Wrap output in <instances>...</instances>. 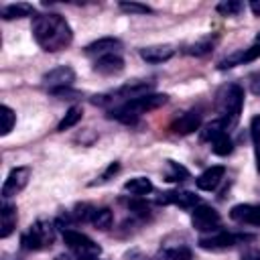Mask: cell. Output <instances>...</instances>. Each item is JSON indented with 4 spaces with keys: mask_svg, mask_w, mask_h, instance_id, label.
<instances>
[{
    "mask_svg": "<svg viewBox=\"0 0 260 260\" xmlns=\"http://www.w3.org/2000/svg\"><path fill=\"white\" fill-rule=\"evenodd\" d=\"M191 175H189V171L183 167V165H179V162H175V160H167V171H165V179L169 181V183H181V181H185V179H189Z\"/></svg>",
    "mask_w": 260,
    "mask_h": 260,
    "instance_id": "25",
    "label": "cell"
},
{
    "mask_svg": "<svg viewBox=\"0 0 260 260\" xmlns=\"http://www.w3.org/2000/svg\"><path fill=\"white\" fill-rule=\"evenodd\" d=\"M112 223H114V213H112V209H108V207H98V211H95V215H93V219H91V225H93L95 230L106 232V230L112 228Z\"/></svg>",
    "mask_w": 260,
    "mask_h": 260,
    "instance_id": "27",
    "label": "cell"
},
{
    "mask_svg": "<svg viewBox=\"0 0 260 260\" xmlns=\"http://www.w3.org/2000/svg\"><path fill=\"white\" fill-rule=\"evenodd\" d=\"M252 91L254 93H260V73L252 75Z\"/></svg>",
    "mask_w": 260,
    "mask_h": 260,
    "instance_id": "35",
    "label": "cell"
},
{
    "mask_svg": "<svg viewBox=\"0 0 260 260\" xmlns=\"http://www.w3.org/2000/svg\"><path fill=\"white\" fill-rule=\"evenodd\" d=\"M118 171H120V162H110V165H108V169H106V171H104V173H102V175L98 177V181H93L91 185L108 183V181H110V179H112V177H114V175H116Z\"/></svg>",
    "mask_w": 260,
    "mask_h": 260,
    "instance_id": "33",
    "label": "cell"
},
{
    "mask_svg": "<svg viewBox=\"0 0 260 260\" xmlns=\"http://www.w3.org/2000/svg\"><path fill=\"white\" fill-rule=\"evenodd\" d=\"M191 248L187 246V242L183 238L177 236H169L160 242V252L156 260H191Z\"/></svg>",
    "mask_w": 260,
    "mask_h": 260,
    "instance_id": "9",
    "label": "cell"
},
{
    "mask_svg": "<svg viewBox=\"0 0 260 260\" xmlns=\"http://www.w3.org/2000/svg\"><path fill=\"white\" fill-rule=\"evenodd\" d=\"M217 41H219V39H217L215 35L201 37V39H197L195 43L187 45V47H185V53H187V55H193V57H205V55H209V53L215 49Z\"/></svg>",
    "mask_w": 260,
    "mask_h": 260,
    "instance_id": "20",
    "label": "cell"
},
{
    "mask_svg": "<svg viewBox=\"0 0 260 260\" xmlns=\"http://www.w3.org/2000/svg\"><path fill=\"white\" fill-rule=\"evenodd\" d=\"M230 217L238 223L246 225H256L260 228V205L254 203H238L230 209Z\"/></svg>",
    "mask_w": 260,
    "mask_h": 260,
    "instance_id": "15",
    "label": "cell"
},
{
    "mask_svg": "<svg viewBox=\"0 0 260 260\" xmlns=\"http://www.w3.org/2000/svg\"><path fill=\"white\" fill-rule=\"evenodd\" d=\"M250 10L254 12V16H260V2L258 0H252L250 2Z\"/></svg>",
    "mask_w": 260,
    "mask_h": 260,
    "instance_id": "36",
    "label": "cell"
},
{
    "mask_svg": "<svg viewBox=\"0 0 260 260\" xmlns=\"http://www.w3.org/2000/svg\"><path fill=\"white\" fill-rule=\"evenodd\" d=\"M254 236L252 234H238V232H228V230H217L211 234H203L197 244L201 250H209V252H223L230 248H236L244 242H252Z\"/></svg>",
    "mask_w": 260,
    "mask_h": 260,
    "instance_id": "5",
    "label": "cell"
},
{
    "mask_svg": "<svg viewBox=\"0 0 260 260\" xmlns=\"http://www.w3.org/2000/svg\"><path fill=\"white\" fill-rule=\"evenodd\" d=\"M30 167H14L6 179H4V185H2V199H10L14 197L16 193H20L26 185H28V179H30Z\"/></svg>",
    "mask_w": 260,
    "mask_h": 260,
    "instance_id": "10",
    "label": "cell"
},
{
    "mask_svg": "<svg viewBox=\"0 0 260 260\" xmlns=\"http://www.w3.org/2000/svg\"><path fill=\"white\" fill-rule=\"evenodd\" d=\"M223 175H225V167H223V165H213V167L205 169V171L195 179V185H197V189H201V191H215L217 185L223 181Z\"/></svg>",
    "mask_w": 260,
    "mask_h": 260,
    "instance_id": "16",
    "label": "cell"
},
{
    "mask_svg": "<svg viewBox=\"0 0 260 260\" xmlns=\"http://www.w3.org/2000/svg\"><path fill=\"white\" fill-rule=\"evenodd\" d=\"M209 144H211V150H213L217 156H228V154L234 150V142H232V138H230V134H228L225 130L217 132V134L209 140Z\"/></svg>",
    "mask_w": 260,
    "mask_h": 260,
    "instance_id": "23",
    "label": "cell"
},
{
    "mask_svg": "<svg viewBox=\"0 0 260 260\" xmlns=\"http://www.w3.org/2000/svg\"><path fill=\"white\" fill-rule=\"evenodd\" d=\"M158 203H162V205H177V207H181V209H187V211H193L199 203H201V199L195 195V193H191V191H183V189H177V191H167V193H162V197H158L156 199Z\"/></svg>",
    "mask_w": 260,
    "mask_h": 260,
    "instance_id": "12",
    "label": "cell"
},
{
    "mask_svg": "<svg viewBox=\"0 0 260 260\" xmlns=\"http://www.w3.org/2000/svg\"><path fill=\"white\" fill-rule=\"evenodd\" d=\"M122 49V41L116 39V37H102L93 43H89L83 53L87 57H93V59H100V57H106V55H112V53H120Z\"/></svg>",
    "mask_w": 260,
    "mask_h": 260,
    "instance_id": "14",
    "label": "cell"
},
{
    "mask_svg": "<svg viewBox=\"0 0 260 260\" xmlns=\"http://www.w3.org/2000/svg\"><path fill=\"white\" fill-rule=\"evenodd\" d=\"M30 30H32L37 45L47 53L63 51L73 41V30H71L69 22L65 20V16H61L57 12L35 14Z\"/></svg>",
    "mask_w": 260,
    "mask_h": 260,
    "instance_id": "1",
    "label": "cell"
},
{
    "mask_svg": "<svg viewBox=\"0 0 260 260\" xmlns=\"http://www.w3.org/2000/svg\"><path fill=\"white\" fill-rule=\"evenodd\" d=\"M260 59V45L254 43L252 47L248 49H240V51H234L232 55L223 57L219 63H217V69H232V67H238V65H244V63H252Z\"/></svg>",
    "mask_w": 260,
    "mask_h": 260,
    "instance_id": "13",
    "label": "cell"
},
{
    "mask_svg": "<svg viewBox=\"0 0 260 260\" xmlns=\"http://www.w3.org/2000/svg\"><path fill=\"white\" fill-rule=\"evenodd\" d=\"M55 232H57L55 221L37 219V221L20 236V248L26 250V252L47 250V248H51L53 242H55Z\"/></svg>",
    "mask_w": 260,
    "mask_h": 260,
    "instance_id": "4",
    "label": "cell"
},
{
    "mask_svg": "<svg viewBox=\"0 0 260 260\" xmlns=\"http://www.w3.org/2000/svg\"><path fill=\"white\" fill-rule=\"evenodd\" d=\"M63 242L65 246L69 248L71 254H75L77 258L81 260H91V258H100L102 254V248L85 234L69 228V230H63Z\"/></svg>",
    "mask_w": 260,
    "mask_h": 260,
    "instance_id": "6",
    "label": "cell"
},
{
    "mask_svg": "<svg viewBox=\"0 0 260 260\" xmlns=\"http://www.w3.org/2000/svg\"><path fill=\"white\" fill-rule=\"evenodd\" d=\"M118 8L122 12H128V14H148V12H152V8L148 4H140V2H120Z\"/></svg>",
    "mask_w": 260,
    "mask_h": 260,
    "instance_id": "32",
    "label": "cell"
},
{
    "mask_svg": "<svg viewBox=\"0 0 260 260\" xmlns=\"http://www.w3.org/2000/svg\"><path fill=\"white\" fill-rule=\"evenodd\" d=\"M128 209H130V211H132V215H134V217H138L140 221L150 219V207H148V203L140 201V197H138V199L128 201Z\"/></svg>",
    "mask_w": 260,
    "mask_h": 260,
    "instance_id": "30",
    "label": "cell"
},
{
    "mask_svg": "<svg viewBox=\"0 0 260 260\" xmlns=\"http://www.w3.org/2000/svg\"><path fill=\"white\" fill-rule=\"evenodd\" d=\"M122 189L126 193H130V195H134V197H144V195L152 193L154 185H152V181L148 177H132V179H128L124 183Z\"/></svg>",
    "mask_w": 260,
    "mask_h": 260,
    "instance_id": "21",
    "label": "cell"
},
{
    "mask_svg": "<svg viewBox=\"0 0 260 260\" xmlns=\"http://www.w3.org/2000/svg\"><path fill=\"white\" fill-rule=\"evenodd\" d=\"M43 85L49 89V91H57V89H67L73 85L75 81V71L69 67V65H59V67H53L49 69L43 77H41Z\"/></svg>",
    "mask_w": 260,
    "mask_h": 260,
    "instance_id": "8",
    "label": "cell"
},
{
    "mask_svg": "<svg viewBox=\"0 0 260 260\" xmlns=\"http://www.w3.org/2000/svg\"><path fill=\"white\" fill-rule=\"evenodd\" d=\"M98 207H93L91 203H77L71 211V217L73 221H81V223H91L93 215H95Z\"/></svg>",
    "mask_w": 260,
    "mask_h": 260,
    "instance_id": "26",
    "label": "cell"
},
{
    "mask_svg": "<svg viewBox=\"0 0 260 260\" xmlns=\"http://www.w3.org/2000/svg\"><path fill=\"white\" fill-rule=\"evenodd\" d=\"M240 260H260V250H246Z\"/></svg>",
    "mask_w": 260,
    "mask_h": 260,
    "instance_id": "34",
    "label": "cell"
},
{
    "mask_svg": "<svg viewBox=\"0 0 260 260\" xmlns=\"http://www.w3.org/2000/svg\"><path fill=\"white\" fill-rule=\"evenodd\" d=\"M175 53H177V49L173 45H150V47L140 49V57L146 63H152V65H158V63H165V61L173 59Z\"/></svg>",
    "mask_w": 260,
    "mask_h": 260,
    "instance_id": "17",
    "label": "cell"
},
{
    "mask_svg": "<svg viewBox=\"0 0 260 260\" xmlns=\"http://www.w3.org/2000/svg\"><path fill=\"white\" fill-rule=\"evenodd\" d=\"M4 20H14V18H24V16H32L35 14V6L28 2H14V4H6L0 10Z\"/></svg>",
    "mask_w": 260,
    "mask_h": 260,
    "instance_id": "22",
    "label": "cell"
},
{
    "mask_svg": "<svg viewBox=\"0 0 260 260\" xmlns=\"http://www.w3.org/2000/svg\"><path fill=\"white\" fill-rule=\"evenodd\" d=\"M203 122V114L199 108H191L187 112H183L181 116H177L171 124V130L173 134H179V136H187V134H193L195 130H199Z\"/></svg>",
    "mask_w": 260,
    "mask_h": 260,
    "instance_id": "11",
    "label": "cell"
},
{
    "mask_svg": "<svg viewBox=\"0 0 260 260\" xmlns=\"http://www.w3.org/2000/svg\"><path fill=\"white\" fill-rule=\"evenodd\" d=\"M81 116H83V108H81V106H71V108L65 112V116L61 118V122L57 124V132H65V130L73 128V126L81 120Z\"/></svg>",
    "mask_w": 260,
    "mask_h": 260,
    "instance_id": "24",
    "label": "cell"
},
{
    "mask_svg": "<svg viewBox=\"0 0 260 260\" xmlns=\"http://www.w3.org/2000/svg\"><path fill=\"white\" fill-rule=\"evenodd\" d=\"M250 138H252V144L256 150V167L260 171V116H254L250 120Z\"/></svg>",
    "mask_w": 260,
    "mask_h": 260,
    "instance_id": "29",
    "label": "cell"
},
{
    "mask_svg": "<svg viewBox=\"0 0 260 260\" xmlns=\"http://www.w3.org/2000/svg\"><path fill=\"white\" fill-rule=\"evenodd\" d=\"M93 71H98L100 75H118L124 71V59L118 55V53H112V55H106V57H100L93 61Z\"/></svg>",
    "mask_w": 260,
    "mask_h": 260,
    "instance_id": "18",
    "label": "cell"
},
{
    "mask_svg": "<svg viewBox=\"0 0 260 260\" xmlns=\"http://www.w3.org/2000/svg\"><path fill=\"white\" fill-rule=\"evenodd\" d=\"M215 10L221 16H238L244 10V4L240 0H223V2H219L215 6Z\"/></svg>",
    "mask_w": 260,
    "mask_h": 260,
    "instance_id": "28",
    "label": "cell"
},
{
    "mask_svg": "<svg viewBox=\"0 0 260 260\" xmlns=\"http://www.w3.org/2000/svg\"><path fill=\"white\" fill-rule=\"evenodd\" d=\"M2 130H0V134L2 136H6V134H10V130L14 128V122H16V114L12 112V108L10 106H2Z\"/></svg>",
    "mask_w": 260,
    "mask_h": 260,
    "instance_id": "31",
    "label": "cell"
},
{
    "mask_svg": "<svg viewBox=\"0 0 260 260\" xmlns=\"http://www.w3.org/2000/svg\"><path fill=\"white\" fill-rule=\"evenodd\" d=\"M16 228V205L8 199L2 201L0 207V238H8Z\"/></svg>",
    "mask_w": 260,
    "mask_h": 260,
    "instance_id": "19",
    "label": "cell"
},
{
    "mask_svg": "<svg viewBox=\"0 0 260 260\" xmlns=\"http://www.w3.org/2000/svg\"><path fill=\"white\" fill-rule=\"evenodd\" d=\"M242 108H244V87L240 83L225 85L217 95V112H219L217 120L223 124L225 130L238 124Z\"/></svg>",
    "mask_w": 260,
    "mask_h": 260,
    "instance_id": "3",
    "label": "cell"
},
{
    "mask_svg": "<svg viewBox=\"0 0 260 260\" xmlns=\"http://www.w3.org/2000/svg\"><path fill=\"white\" fill-rule=\"evenodd\" d=\"M169 102V95L167 93H148V95H142V98H136V100H130V102H124L112 110H108V118L112 120H118L122 124H134L136 120H140L144 114L165 106Z\"/></svg>",
    "mask_w": 260,
    "mask_h": 260,
    "instance_id": "2",
    "label": "cell"
},
{
    "mask_svg": "<svg viewBox=\"0 0 260 260\" xmlns=\"http://www.w3.org/2000/svg\"><path fill=\"white\" fill-rule=\"evenodd\" d=\"M191 223H193V228H197L203 234H211V232L221 230V217H219V213L213 207L205 205V203H199L191 211Z\"/></svg>",
    "mask_w": 260,
    "mask_h": 260,
    "instance_id": "7",
    "label": "cell"
}]
</instances>
